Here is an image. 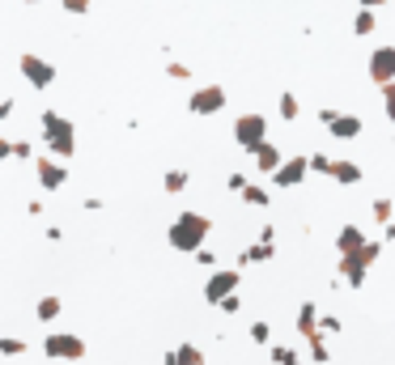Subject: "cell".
<instances>
[{"label":"cell","instance_id":"6da1fadb","mask_svg":"<svg viewBox=\"0 0 395 365\" xmlns=\"http://www.w3.org/2000/svg\"><path fill=\"white\" fill-rule=\"evenodd\" d=\"M208 234H213V217H204V213H179L170 221V230H166V242L174 251H183V255H196Z\"/></svg>","mask_w":395,"mask_h":365},{"label":"cell","instance_id":"7a4b0ae2","mask_svg":"<svg viewBox=\"0 0 395 365\" xmlns=\"http://www.w3.org/2000/svg\"><path fill=\"white\" fill-rule=\"evenodd\" d=\"M379 259H383V238H366V247H362V251L340 255L336 272H340V281H349V289H362V285H366V276H370V268H374Z\"/></svg>","mask_w":395,"mask_h":365},{"label":"cell","instance_id":"3957f363","mask_svg":"<svg viewBox=\"0 0 395 365\" xmlns=\"http://www.w3.org/2000/svg\"><path fill=\"white\" fill-rule=\"evenodd\" d=\"M43 140H47V153H55V157H72L77 153V128H72V119L68 115H60V111H43Z\"/></svg>","mask_w":395,"mask_h":365},{"label":"cell","instance_id":"277c9868","mask_svg":"<svg viewBox=\"0 0 395 365\" xmlns=\"http://www.w3.org/2000/svg\"><path fill=\"white\" fill-rule=\"evenodd\" d=\"M85 353L89 349L77 332H47L43 336V357H51V361H81Z\"/></svg>","mask_w":395,"mask_h":365},{"label":"cell","instance_id":"5b68a950","mask_svg":"<svg viewBox=\"0 0 395 365\" xmlns=\"http://www.w3.org/2000/svg\"><path fill=\"white\" fill-rule=\"evenodd\" d=\"M230 132H234V145H238L243 153H255V149L268 140V119H264V115H238Z\"/></svg>","mask_w":395,"mask_h":365},{"label":"cell","instance_id":"8992f818","mask_svg":"<svg viewBox=\"0 0 395 365\" xmlns=\"http://www.w3.org/2000/svg\"><path fill=\"white\" fill-rule=\"evenodd\" d=\"M17 68H21V77L30 81V89H51V85H55V64L43 60V55H34V51H21Z\"/></svg>","mask_w":395,"mask_h":365},{"label":"cell","instance_id":"52a82bcc","mask_svg":"<svg viewBox=\"0 0 395 365\" xmlns=\"http://www.w3.org/2000/svg\"><path fill=\"white\" fill-rule=\"evenodd\" d=\"M238 285H243V268H213V276L204 281V302L217 306L221 298L238 293Z\"/></svg>","mask_w":395,"mask_h":365},{"label":"cell","instance_id":"ba28073f","mask_svg":"<svg viewBox=\"0 0 395 365\" xmlns=\"http://www.w3.org/2000/svg\"><path fill=\"white\" fill-rule=\"evenodd\" d=\"M34 174H38V187H43V191H60V187L68 183V166H64V157H55V153L34 157Z\"/></svg>","mask_w":395,"mask_h":365},{"label":"cell","instance_id":"9c48e42d","mask_svg":"<svg viewBox=\"0 0 395 365\" xmlns=\"http://www.w3.org/2000/svg\"><path fill=\"white\" fill-rule=\"evenodd\" d=\"M226 102H230V94H226L221 85H200V89L187 98V111H191V115H217V111H226Z\"/></svg>","mask_w":395,"mask_h":365},{"label":"cell","instance_id":"30bf717a","mask_svg":"<svg viewBox=\"0 0 395 365\" xmlns=\"http://www.w3.org/2000/svg\"><path fill=\"white\" fill-rule=\"evenodd\" d=\"M306 174H311V157H302V153H294V157H285L281 166H277V174H272V183L277 187H302L306 183Z\"/></svg>","mask_w":395,"mask_h":365},{"label":"cell","instance_id":"8fae6325","mask_svg":"<svg viewBox=\"0 0 395 365\" xmlns=\"http://www.w3.org/2000/svg\"><path fill=\"white\" fill-rule=\"evenodd\" d=\"M366 72H370V81H374L379 89L391 85L395 81V47H374L370 60H366Z\"/></svg>","mask_w":395,"mask_h":365},{"label":"cell","instance_id":"7c38bea8","mask_svg":"<svg viewBox=\"0 0 395 365\" xmlns=\"http://www.w3.org/2000/svg\"><path fill=\"white\" fill-rule=\"evenodd\" d=\"M328 132H332V140H357L366 128H362V119H357V115H345V111H340V115L328 123Z\"/></svg>","mask_w":395,"mask_h":365},{"label":"cell","instance_id":"4fadbf2b","mask_svg":"<svg viewBox=\"0 0 395 365\" xmlns=\"http://www.w3.org/2000/svg\"><path fill=\"white\" fill-rule=\"evenodd\" d=\"M251 157H255V170H260V174H268V179H272V174H277V166L285 162V153H281L272 140H264V145H260Z\"/></svg>","mask_w":395,"mask_h":365},{"label":"cell","instance_id":"5bb4252c","mask_svg":"<svg viewBox=\"0 0 395 365\" xmlns=\"http://www.w3.org/2000/svg\"><path fill=\"white\" fill-rule=\"evenodd\" d=\"M366 247V234L357 230V225H340V234H336V251L340 255H353V251H362Z\"/></svg>","mask_w":395,"mask_h":365},{"label":"cell","instance_id":"9a60e30c","mask_svg":"<svg viewBox=\"0 0 395 365\" xmlns=\"http://www.w3.org/2000/svg\"><path fill=\"white\" fill-rule=\"evenodd\" d=\"M272 259H277V247L260 238L255 247H247V251L238 255V268H247V264H272Z\"/></svg>","mask_w":395,"mask_h":365},{"label":"cell","instance_id":"2e32d148","mask_svg":"<svg viewBox=\"0 0 395 365\" xmlns=\"http://www.w3.org/2000/svg\"><path fill=\"white\" fill-rule=\"evenodd\" d=\"M362 174H366V170H362L357 162H345V157L332 166V183H340V187H353V183H362Z\"/></svg>","mask_w":395,"mask_h":365},{"label":"cell","instance_id":"e0dca14e","mask_svg":"<svg viewBox=\"0 0 395 365\" xmlns=\"http://www.w3.org/2000/svg\"><path fill=\"white\" fill-rule=\"evenodd\" d=\"M315 332H319V315H315V302H302V306H298V336H302V340H311Z\"/></svg>","mask_w":395,"mask_h":365},{"label":"cell","instance_id":"ac0fdd59","mask_svg":"<svg viewBox=\"0 0 395 365\" xmlns=\"http://www.w3.org/2000/svg\"><path fill=\"white\" fill-rule=\"evenodd\" d=\"M60 310H64V302H60L55 293H47V298H38L34 319H38V323H55V319H60Z\"/></svg>","mask_w":395,"mask_h":365},{"label":"cell","instance_id":"d6986e66","mask_svg":"<svg viewBox=\"0 0 395 365\" xmlns=\"http://www.w3.org/2000/svg\"><path fill=\"white\" fill-rule=\"evenodd\" d=\"M379 30V13L374 9H357V17H353V34L357 38H370Z\"/></svg>","mask_w":395,"mask_h":365},{"label":"cell","instance_id":"ffe728a7","mask_svg":"<svg viewBox=\"0 0 395 365\" xmlns=\"http://www.w3.org/2000/svg\"><path fill=\"white\" fill-rule=\"evenodd\" d=\"M238 196H243V204H251V208H268V204H272V191L260 187V183H247Z\"/></svg>","mask_w":395,"mask_h":365},{"label":"cell","instance_id":"44dd1931","mask_svg":"<svg viewBox=\"0 0 395 365\" xmlns=\"http://www.w3.org/2000/svg\"><path fill=\"white\" fill-rule=\"evenodd\" d=\"M187 183H191V174H187V170H166V174H162V191H166V196L187 191Z\"/></svg>","mask_w":395,"mask_h":365},{"label":"cell","instance_id":"7402d4cb","mask_svg":"<svg viewBox=\"0 0 395 365\" xmlns=\"http://www.w3.org/2000/svg\"><path fill=\"white\" fill-rule=\"evenodd\" d=\"M370 213H374V221H379V225H387V221H395V217H391V213H395V200H391V196H379V200L370 204Z\"/></svg>","mask_w":395,"mask_h":365},{"label":"cell","instance_id":"603a6c76","mask_svg":"<svg viewBox=\"0 0 395 365\" xmlns=\"http://www.w3.org/2000/svg\"><path fill=\"white\" fill-rule=\"evenodd\" d=\"M298 111H302V106H298V94H289V89H285V94H281V119H285V123H294V119H298Z\"/></svg>","mask_w":395,"mask_h":365},{"label":"cell","instance_id":"cb8c5ba5","mask_svg":"<svg viewBox=\"0 0 395 365\" xmlns=\"http://www.w3.org/2000/svg\"><path fill=\"white\" fill-rule=\"evenodd\" d=\"M332 166H336V157H328V153H311V174L332 179Z\"/></svg>","mask_w":395,"mask_h":365},{"label":"cell","instance_id":"d4e9b609","mask_svg":"<svg viewBox=\"0 0 395 365\" xmlns=\"http://www.w3.org/2000/svg\"><path fill=\"white\" fill-rule=\"evenodd\" d=\"M306 349H311V357H315V361H328V357H332V353H328V336H323V332H315V336L306 340Z\"/></svg>","mask_w":395,"mask_h":365},{"label":"cell","instance_id":"484cf974","mask_svg":"<svg viewBox=\"0 0 395 365\" xmlns=\"http://www.w3.org/2000/svg\"><path fill=\"white\" fill-rule=\"evenodd\" d=\"M21 353H30L26 340H17V336H0V357H21Z\"/></svg>","mask_w":395,"mask_h":365},{"label":"cell","instance_id":"4316f807","mask_svg":"<svg viewBox=\"0 0 395 365\" xmlns=\"http://www.w3.org/2000/svg\"><path fill=\"white\" fill-rule=\"evenodd\" d=\"M174 357H179V365H204V353H200L196 344H179Z\"/></svg>","mask_w":395,"mask_h":365},{"label":"cell","instance_id":"83f0119b","mask_svg":"<svg viewBox=\"0 0 395 365\" xmlns=\"http://www.w3.org/2000/svg\"><path fill=\"white\" fill-rule=\"evenodd\" d=\"M319 332H323V336H336V332H345V323H340L336 315H319Z\"/></svg>","mask_w":395,"mask_h":365},{"label":"cell","instance_id":"f1b7e54d","mask_svg":"<svg viewBox=\"0 0 395 365\" xmlns=\"http://www.w3.org/2000/svg\"><path fill=\"white\" fill-rule=\"evenodd\" d=\"M60 9H64V13H77V17H85V13L94 9V0H60Z\"/></svg>","mask_w":395,"mask_h":365},{"label":"cell","instance_id":"f546056e","mask_svg":"<svg viewBox=\"0 0 395 365\" xmlns=\"http://www.w3.org/2000/svg\"><path fill=\"white\" fill-rule=\"evenodd\" d=\"M268 357H272V365L298 361V353H294V349H285V344H277V349H268Z\"/></svg>","mask_w":395,"mask_h":365},{"label":"cell","instance_id":"4dcf8cb0","mask_svg":"<svg viewBox=\"0 0 395 365\" xmlns=\"http://www.w3.org/2000/svg\"><path fill=\"white\" fill-rule=\"evenodd\" d=\"M379 94H383V111H387V119L395 123V81H391V85H383Z\"/></svg>","mask_w":395,"mask_h":365},{"label":"cell","instance_id":"1f68e13d","mask_svg":"<svg viewBox=\"0 0 395 365\" xmlns=\"http://www.w3.org/2000/svg\"><path fill=\"white\" fill-rule=\"evenodd\" d=\"M166 77H174V81H191V68L179 64V60H170V64H166Z\"/></svg>","mask_w":395,"mask_h":365},{"label":"cell","instance_id":"d6a6232c","mask_svg":"<svg viewBox=\"0 0 395 365\" xmlns=\"http://www.w3.org/2000/svg\"><path fill=\"white\" fill-rule=\"evenodd\" d=\"M251 340H255V344H268V340H272V327H268L264 319H260V323H251Z\"/></svg>","mask_w":395,"mask_h":365},{"label":"cell","instance_id":"836d02e7","mask_svg":"<svg viewBox=\"0 0 395 365\" xmlns=\"http://www.w3.org/2000/svg\"><path fill=\"white\" fill-rule=\"evenodd\" d=\"M217 310H226V315H238V310H243V298H238V293H230V298H221V302H217Z\"/></svg>","mask_w":395,"mask_h":365},{"label":"cell","instance_id":"e575fe53","mask_svg":"<svg viewBox=\"0 0 395 365\" xmlns=\"http://www.w3.org/2000/svg\"><path fill=\"white\" fill-rule=\"evenodd\" d=\"M13 157H17V162H30V157H34L30 140H13Z\"/></svg>","mask_w":395,"mask_h":365},{"label":"cell","instance_id":"d590c367","mask_svg":"<svg viewBox=\"0 0 395 365\" xmlns=\"http://www.w3.org/2000/svg\"><path fill=\"white\" fill-rule=\"evenodd\" d=\"M196 264L213 272V268H217V251H204V247H200V251H196Z\"/></svg>","mask_w":395,"mask_h":365},{"label":"cell","instance_id":"8d00e7d4","mask_svg":"<svg viewBox=\"0 0 395 365\" xmlns=\"http://www.w3.org/2000/svg\"><path fill=\"white\" fill-rule=\"evenodd\" d=\"M226 187H230V191H234V196H238V191H243V187H247V174H243V170H234V174H230V179H226Z\"/></svg>","mask_w":395,"mask_h":365},{"label":"cell","instance_id":"74e56055","mask_svg":"<svg viewBox=\"0 0 395 365\" xmlns=\"http://www.w3.org/2000/svg\"><path fill=\"white\" fill-rule=\"evenodd\" d=\"M336 115H340V111H336V106H323V111H319V123H323V128H328V123H332V119H336Z\"/></svg>","mask_w":395,"mask_h":365},{"label":"cell","instance_id":"f35d334b","mask_svg":"<svg viewBox=\"0 0 395 365\" xmlns=\"http://www.w3.org/2000/svg\"><path fill=\"white\" fill-rule=\"evenodd\" d=\"M9 157H13V140H4V136H0V162H9Z\"/></svg>","mask_w":395,"mask_h":365},{"label":"cell","instance_id":"ab89813d","mask_svg":"<svg viewBox=\"0 0 395 365\" xmlns=\"http://www.w3.org/2000/svg\"><path fill=\"white\" fill-rule=\"evenodd\" d=\"M13 115V98H0V119H9Z\"/></svg>","mask_w":395,"mask_h":365},{"label":"cell","instance_id":"60d3db41","mask_svg":"<svg viewBox=\"0 0 395 365\" xmlns=\"http://www.w3.org/2000/svg\"><path fill=\"white\" fill-rule=\"evenodd\" d=\"M383 242H395V221H387V225H383Z\"/></svg>","mask_w":395,"mask_h":365},{"label":"cell","instance_id":"b9f144b4","mask_svg":"<svg viewBox=\"0 0 395 365\" xmlns=\"http://www.w3.org/2000/svg\"><path fill=\"white\" fill-rule=\"evenodd\" d=\"M357 4H362V9H383L387 0H357Z\"/></svg>","mask_w":395,"mask_h":365},{"label":"cell","instance_id":"7bdbcfd3","mask_svg":"<svg viewBox=\"0 0 395 365\" xmlns=\"http://www.w3.org/2000/svg\"><path fill=\"white\" fill-rule=\"evenodd\" d=\"M162 365H179V357H174V353H166V357H162Z\"/></svg>","mask_w":395,"mask_h":365},{"label":"cell","instance_id":"ee69618b","mask_svg":"<svg viewBox=\"0 0 395 365\" xmlns=\"http://www.w3.org/2000/svg\"><path fill=\"white\" fill-rule=\"evenodd\" d=\"M26 4H43V0H26Z\"/></svg>","mask_w":395,"mask_h":365},{"label":"cell","instance_id":"f6af8a7d","mask_svg":"<svg viewBox=\"0 0 395 365\" xmlns=\"http://www.w3.org/2000/svg\"><path fill=\"white\" fill-rule=\"evenodd\" d=\"M311 365H323V361H311Z\"/></svg>","mask_w":395,"mask_h":365},{"label":"cell","instance_id":"bcb514c9","mask_svg":"<svg viewBox=\"0 0 395 365\" xmlns=\"http://www.w3.org/2000/svg\"><path fill=\"white\" fill-rule=\"evenodd\" d=\"M0 230H4V225H0Z\"/></svg>","mask_w":395,"mask_h":365}]
</instances>
